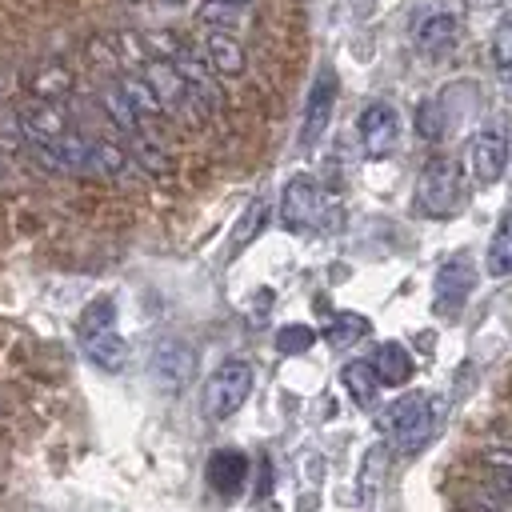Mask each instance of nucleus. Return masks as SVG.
I'll list each match as a JSON object with an SVG mask.
<instances>
[{"instance_id":"4","label":"nucleus","mask_w":512,"mask_h":512,"mask_svg":"<svg viewBox=\"0 0 512 512\" xmlns=\"http://www.w3.org/2000/svg\"><path fill=\"white\" fill-rule=\"evenodd\" d=\"M468 172L476 184H496L508 172V132L496 124H484L468 140Z\"/></svg>"},{"instance_id":"20","label":"nucleus","mask_w":512,"mask_h":512,"mask_svg":"<svg viewBox=\"0 0 512 512\" xmlns=\"http://www.w3.org/2000/svg\"><path fill=\"white\" fill-rule=\"evenodd\" d=\"M72 92V72L64 68V64H40L36 72H32V100H52V104H60L64 96Z\"/></svg>"},{"instance_id":"13","label":"nucleus","mask_w":512,"mask_h":512,"mask_svg":"<svg viewBox=\"0 0 512 512\" xmlns=\"http://www.w3.org/2000/svg\"><path fill=\"white\" fill-rule=\"evenodd\" d=\"M204 64L216 72V76H240L248 68V56H244V44L232 36V32H208L204 36V48H200Z\"/></svg>"},{"instance_id":"14","label":"nucleus","mask_w":512,"mask_h":512,"mask_svg":"<svg viewBox=\"0 0 512 512\" xmlns=\"http://www.w3.org/2000/svg\"><path fill=\"white\" fill-rule=\"evenodd\" d=\"M244 480H248V456H244V452H236V448H216V452L208 456V484H212V492H220V496H240Z\"/></svg>"},{"instance_id":"17","label":"nucleus","mask_w":512,"mask_h":512,"mask_svg":"<svg viewBox=\"0 0 512 512\" xmlns=\"http://www.w3.org/2000/svg\"><path fill=\"white\" fill-rule=\"evenodd\" d=\"M84 356L100 368V372H124L128 368V340L112 328V332H100V336H92V340H84Z\"/></svg>"},{"instance_id":"11","label":"nucleus","mask_w":512,"mask_h":512,"mask_svg":"<svg viewBox=\"0 0 512 512\" xmlns=\"http://www.w3.org/2000/svg\"><path fill=\"white\" fill-rule=\"evenodd\" d=\"M140 76L148 80V88L156 92V100L164 104V112H188V108L200 112L196 100H192V92H188V84H184V76H180V68L172 60H148Z\"/></svg>"},{"instance_id":"35","label":"nucleus","mask_w":512,"mask_h":512,"mask_svg":"<svg viewBox=\"0 0 512 512\" xmlns=\"http://www.w3.org/2000/svg\"><path fill=\"white\" fill-rule=\"evenodd\" d=\"M0 180H4V160H0Z\"/></svg>"},{"instance_id":"9","label":"nucleus","mask_w":512,"mask_h":512,"mask_svg":"<svg viewBox=\"0 0 512 512\" xmlns=\"http://www.w3.org/2000/svg\"><path fill=\"white\" fill-rule=\"evenodd\" d=\"M476 288V272H472V260L468 256H448L440 268H436V284H432V304L436 312L452 316Z\"/></svg>"},{"instance_id":"18","label":"nucleus","mask_w":512,"mask_h":512,"mask_svg":"<svg viewBox=\"0 0 512 512\" xmlns=\"http://www.w3.org/2000/svg\"><path fill=\"white\" fill-rule=\"evenodd\" d=\"M340 380H344V388H348L352 404H360V408H372V404H376L380 380H376L372 360H348V364L340 368Z\"/></svg>"},{"instance_id":"25","label":"nucleus","mask_w":512,"mask_h":512,"mask_svg":"<svg viewBox=\"0 0 512 512\" xmlns=\"http://www.w3.org/2000/svg\"><path fill=\"white\" fill-rule=\"evenodd\" d=\"M264 224H268V200L256 196V200L244 208V216L236 220V228H232V240H228V244H232V256H236L240 248H248V244L264 232Z\"/></svg>"},{"instance_id":"12","label":"nucleus","mask_w":512,"mask_h":512,"mask_svg":"<svg viewBox=\"0 0 512 512\" xmlns=\"http://www.w3.org/2000/svg\"><path fill=\"white\" fill-rule=\"evenodd\" d=\"M176 68H180V76H184V84H188V92H192V100H196V108L200 112H220V104H224V96H220V76L204 64V56H196L192 48H184L176 60H172Z\"/></svg>"},{"instance_id":"22","label":"nucleus","mask_w":512,"mask_h":512,"mask_svg":"<svg viewBox=\"0 0 512 512\" xmlns=\"http://www.w3.org/2000/svg\"><path fill=\"white\" fill-rule=\"evenodd\" d=\"M100 108H104V116H108V120H112L120 132H128V136H140V132H144L140 116L132 112L128 96L120 92V84H108V88H100Z\"/></svg>"},{"instance_id":"26","label":"nucleus","mask_w":512,"mask_h":512,"mask_svg":"<svg viewBox=\"0 0 512 512\" xmlns=\"http://www.w3.org/2000/svg\"><path fill=\"white\" fill-rule=\"evenodd\" d=\"M128 152L112 140H92V172L108 176V180H124L128 176Z\"/></svg>"},{"instance_id":"16","label":"nucleus","mask_w":512,"mask_h":512,"mask_svg":"<svg viewBox=\"0 0 512 512\" xmlns=\"http://www.w3.org/2000/svg\"><path fill=\"white\" fill-rule=\"evenodd\" d=\"M452 44H456V16L432 12L416 24V48L424 56H444V52H452Z\"/></svg>"},{"instance_id":"30","label":"nucleus","mask_w":512,"mask_h":512,"mask_svg":"<svg viewBox=\"0 0 512 512\" xmlns=\"http://www.w3.org/2000/svg\"><path fill=\"white\" fill-rule=\"evenodd\" d=\"M444 128H448V120H444V100H424V104L416 108V132H420L424 140H440Z\"/></svg>"},{"instance_id":"33","label":"nucleus","mask_w":512,"mask_h":512,"mask_svg":"<svg viewBox=\"0 0 512 512\" xmlns=\"http://www.w3.org/2000/svg\"><path fill=\"white\" fill-rule=\"evenodd\" d=\"M504 436H508V448H512V420L504 424Z\"/></svg>"},{"instance_id":"23","label":"nucleus","mask_w":512,"mask_h":512,"mask_svg":"<svg viewBox=\"0 0 512 512\" xmlns=\"http://www.w3.org/2000/svg\"><path fill=\"white\" fill-rule=\"evenodd\" d=\"M112 328H116V300H112V296H96V300L80 312V324H76L80 344L92 340V336H100V332H112Z\"/></svg>"},{"instance_id":"34","label":"nucleus","mask_w":512,"mask_h":512,"mask_svg":"<svg viewBox=\"0 0 512 512\" xmlns=\"http://www.w3.org/2000/svg\"><path fill=\"white\" fill-rule=\"evenodd\" d=\"M224 4H240V8H248V4H252V0H224Z\"/></svg>"},{"instance_id":"19","label":"nucleus","mask_w":512,"mask_h":512,"mask_svg":"<svg viewBox=\"0 0 512 512\" xmlns=\"http://www.w3.org/2000/svg\"><path fill=\"white\" fill-rule=\"evenodd\" d=\"M484 268L488 276L504 280L512 276V208L500 216V224L492 228V240H488V256H484Z\"/></svg>"},{"instance_id":"7","label":"nucleus","mask_w":512,"mask_h":512,"mask_svg":"<svg viewBox=\"0 0 512 512\" xmlns=\"http://www.w3.org/2000/svg\"><path fill=\"white\" fill-rule=\"evenodd\" d=\"M148 372H152L156 388H164V392H180V388L192 380V372H196V352H192L184 340L164 336V340L152 348Z\"/></svg>"},{"instance_id":"5","label":"nucleus","mask_w":512,"mask_h":512,"mask_svg":"<svg viewBox=\"0 0 512 512\" xmlns=\"http://www.w3.org/2000/svg\"><path fill=\"white\" fill-rule=\"evenodd\" d=\"M320 216H324V196H320L316 180L304 176V172L292 176L284 184V192H280V220H284V228L304 232V228H316Z\"/></svg>"},{"instance_id":"29","label":"nucleus","mask_w":512,"mask_h":512,"mask_svg":"<svg viewBox=\"0 0 512 512\" xmlns=\"http://www.w3.org/2000/svg\"><path fill=\"white\" fill-rule=\"evenodd\" d=\"M480 464H484V472L492 476V484H500V488L512 492V448H508V444H488V448L480 452Z\"/></svg>"},{"instance_id":"8","label":"nucleus","mask_w":512,"mask_h":512,"mask_svg":"<svg viewBox=\"0 0 512 512\" xmlns=\"http://www.w3.org/2000/svg\"><path fill=\"white\" fill-rule=\"evenodd\" d=\"M356 132H360V148H364V156L380 160V156H388V152L396 148L400 116H396L392 104L372 100V104H364V112H360V120H356Z\"/></svg>"},{"instance_id":"6","label":"nucleus","mask_w":512,"mask_h":512,"mask_svg":"<svg viewBox=\"0 0 512 512\" xmlns=\"http://www.w3.org/2000/svg\"><path fill=\"white\" fill-rule=\"evenodd\" d=\"M336 92H340V84H336V72H332V68H320V72H316V80H312V88H308V100H304V120H300V148H312V144H320V136H324L328 120H332V108H336Z\"/></svg>"},{"instance_id":"15","label":"nucleus","mask_w":512,"mask_h":512,"mask_svg":"<svg viewBox=\"0 0 512 512\" xmlns=\"http://www.w3.org/2000/svg\"><path fill=\"white\" fill-rule=\"evenodd\" d=\"M372 368H376V380H380V384H388V388L408 384V380H412V372H416L412 352H408L404 344H396V340H384V344L376 348Z\"/></svg>"},{"instance_id":"2","label":"nucleus","mask_w":512,"mask_h":512,"mask_svg":"<svg viewBox=\"0 0 512 512\" xmlns=\"http://www.w3.org/2000/svg\"><path fill=\"white\" fill-rule=\"evenodd\" d=\"M456 208H460V168L448 156H432L416 176V212L444 220Z\"/></svg>"},{"instance_id":"28","label":"nucleus","mask_w":512,"mask_h":512,"mask_svg":"<svg viewBox=\"0 0 512 512\" xmlns=\"http://www.w3.org/2000/svg\"><path fill=\"white\" fill-rule=\"evenodd\" d=\"M132 140V160L144 168V172H152V176H168L172 172V160H168V152L160 148V140H152V136H128Z\"/></svg>"},{"instance_id":"10","label":"nucleus","mask_w":512,"mask_h":512,"mask_svg":"<svg viewBox=\"0 0 512 512\" xmlns=\"http://www.w3.org/2000/svg\"><path fill=\"white\" fill-rule=\"evenodd\" d=\"M16 120H20V132H24L28 144H60V140L72 132L64 108L52 104V100H28V104L16 112Z\"/></svg>"},{"instance_id":"21","label":"nucleus","mask_w":512,"mask_h":512,"mask_svg":"<svg viewBox=\"0 0 512 512\" xmlns=\"http://www.w3.org/2000/svg\"><path fill=\"white\" fill-rule=\"evenodd\" d=\"M120 92L128 96V104H132V112L140 116V124H152V120L164 116V104L156 100V92L148 88L144 76H120Z\"/></svg>"},{"instance_id":"32","label":"nucleus","mask_w":512,"mask_h":512,"mask_svg":"<svg viewBox=\"0 0 512 512\" xmlns=\"http://www.w3.org/2000/svg\"><path fill=\"white\" fill-rule=\"evenodd\" d=\"M380 464H384V448L376 444V448H368L364 452V464H360V504H368L372 500V492H376V480H380Z\"/></svg>"},{"instance_id":"27","label":"nucleus","mask_w":512,"mask_h":512,"mask_svg":"<svg viewBox=\"0 0 512 512\" xmlns=\"http://www.w3.org/2000/svg\"><path fill=\"white\" fill-rule=\"evenodd\" d=\"M368 328H372V324H368L360 312H340V316H332V324L324 328V340H328L332 348H348V344L364 340Z\"/></svg>"},{"instance_id":"3","label":"nucleus","mask_w":512,"mask_h":512,"mask_svg":"<svg viewBox=\"0 0 512 512\" xmlns=\"http://www.w3.org/2000/svg\"><path fill=\"white\" fill-rule=\"evenodd\" d=\"M248 396H252V364L248 360H224L204 384V412L212 420H228L244 408Z\"/></svg>"},{"instance_id":"31","label":"nucleus","mask_w":512,"mask_h":512,"mask_svg":"<svg viewBox=\"0 0 512 512\" xmlns=\"http://www.w3.org/2000/svg\"><path fill=\"white\" fill-rule=\"evenodd\" d=\"M312 344H316V332H312L308 324H284V328L276 332V352H284V356L308 352Z\"/></svg>"},{"instance_id":"1","label":"nucleus","mask_w":512,"mask_h":512,"mask_svg":"<svg viewBox=\"0 0 512 512\" xmlns=\"http://www.w3.org/2000/svg\"><path fill=\"white\" fill-rule=\"evenodd\" d=\"M432 424H436V408H432V400L424 392H408V396H400L396 404H388L380 412V432L404 456H412V452H420L428 444Z\"/></svg>"},{"instance_id":"24","label":"nucleus","mask_w":512,"mask_h":512,"mask_svg":"<svg viewBox=\"0 0 512 512\" xmlns=\"http://www.w3.org/2000/svg\"><path fill=\"white\" fill-rule=\"evenodd\" d=\"M244 16H248V8L224 4V0H200V8H196V20L212 32H232V28L244 24Z\"/></svg>"}]
</instances>
